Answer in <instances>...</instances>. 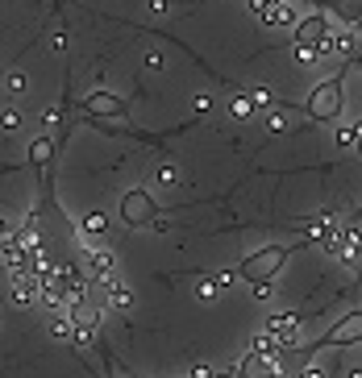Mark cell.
Listing matches in <instances>:
<instances>
[{
    "mask_svg": "<svg viewBox=\"0 0 362 378\" xmlns=\"http://www.w3.org/2000/svg\"><path fill=\"white\" fill-rule=\"evenodd\" d=\"M291 250H296V245H266V250H254V254H250V258L241 262V266H233V270H221V275H217V283H221V287H229L233 279H246L250 287L271 283V279L279 275V266L288 262Z\"/></svg>",
    "mask_w": 362,
    "mask_h": 378,
    "instance_id": "1",
    "label": "cell"
},
{
    "mask_svg": "<svg viewBox=\"0 0 362 378\" xmlns=\"http://www.w3.org/2000/svg\"><path fill=\"white\" fill-rule=\"evenodd\" d=\"M341 83H346L341 75L321 79V83L313 88V96H308V104H304V113H308L313 121H338L341 117V100H346V96H341Z\"/></svg>",
    "mask_w": 362,
    "mask_h": 378,
    "instance_id": "2",
    "label": "cell"
},
{
    "mask_svg": "<svg viewBox=\"0 0 362 378\" xmlns=\"http://www.w3.org/2000/svg\"><path fill=\"white\" fill-rule=\"evenodd\" d=\"M121 216L129 229H167L163 216H159V204L150 200V191H129L121 200Z\"/></svg>",
    "mask_w": 362,
    "mask_h": 378,
    "instance_id": "3",
    "label": "cell"
},
{
    "mask_svg": "<svg viewBox=\"0 0 362 378\" xmlns=\"http://www.w3.org/2000/svg\"><path fill=\"white\" fill-rule=\"evenodd\" d=\"M263 332L279 341V349H283V354L296 349V345H300V312H279V316H271Z\"/></svg>",
    "mask_w": 362,
    "mask_h": 378,
    "instance_id": "4",
    "label": "cell"
},
{
    "mask_svg": "<svg viewBox=\"0 0 362 378\" xmlns=\"http://www.w3.org/2000/svg\"><path fill=\"white\" fill-rule=\"evenodd\" d=\"M113 275H117L113 254H109V250H100V245H88V250H84V279L96 287V283H104V279H113Z\"/></svg>",
    "mask_w": 362,
    "mask_h": 378,
    "instance_id": "5",
    "label": "cell"
},
{
    "mask_svg": "<svg viewBox=\"0 0 362 378\" xmlns=\"http://www.w3.org/2000/svg\"><path fill=\"white\" fill-rule=\"evenodd\" d=\"M96 291H100V304H104V307H113V312H121V316H125V312H134V291L121 283L117 275H113V279H104V283H96Z\"/></svg>",
    "mask_w": 362,
    "mask_h": 378,
    "instance_id": "6",
    "label": "cell"
},
{
    "mask_svg": "<svg viewBox=\"0 0 362 378\" xmlns=\"http://www.w3.org/2000/svg\"><path fill=\"white\" fill-rule=\"evenodd\" d=\"M296 29V42H321L333 25H329V17H321V13H313V17H304V21L291 25Z\"/></svg>",
    "mask_w": 362,
    "mask_h": 378,
    "instance_id": "7",
    "label": "cell"
},
{
    "mask_svg": "<svg viewBox=\"0 0 362 378\" xmlns=\"http://www.w3.org/2000/svg\"><path fill=\"white\" fill-rule=\"evenodd\" d=\"M88 113H100V117H125V100H117L113 92H92L88 96Z\"/></svg>",
    "mask_w": 362,
    "mask_h": 378,
    "instance_id": "8",
    "label": "cell"
},
{
    "mask_svg": "<svg viewBox=\"0 0 362 378\" xmlns=\"http://www.w3.org/2000/svg\"><path fill=\"white\" fill-rule=\"evenodd\" d=\"M104 233H109V220H104V213H88L84 220H79V237H84V245H100V241H104Z\"/></svg>",
    "mask_w": 362,
    "mask_h": 378,
    "instance_id": "9",
    "label": "cell"
},
{
    "mask_svg": "<svg viewBox=\"0 0 362 378\" xmlns=\"http://www.w3.org/2000/svg\"><path fill=\"white\" fill-rule=\"evenodd\" d=\"M46 332L54 337V341L71 345V337H75V320H71V312H50V316H46Z\"/></svg>",
    "mask_w": 362,
    "mask_h": 378,
    "instance_id": "10",
    "label": "cell"
},
{
    "mask_svg": "<svg viewBox=\"0 0 362 378\" xmlns=\"http://www.w3.org/2000/svg\"><path fill=\"white\" fill-rule=\"evenodd\" d=\"M13 304L17 307L38 304V283H34V275H13Z\"/></svg>",
    "mask_w": 362,
    "mask_h": 378,
    "instance_id": "11",
    "label": "cell"
},
{
    "mask_svg": "<svg viewBox=\"0 0 362 378\" xmlns=\"http://www.w3.org/2000/svg\"><path fill=\"white\" fill-rule=\"evenodd\" d=\"M266 25H296L300 17H296V9H291L288 0H271V9L263 13Z\"/></svg>",
    "mask_w": 362,
    "mask_h": 378,
    "instance_id": "12",
    "label": "cell"
},
{
    "mask_svg": "<svg viewBox=\"0 0 362 378\" xmlns=\"http://www.w3.org/2000/svg\"><path fill=\"white\" fill-rule=\"evenodd\" d=\"M354 46H358L354 29H329V54H354Z\"/></svg>",
    "mask_w": 362,
    "mask_h": 378,
    "instance_id": "13",
    "label": "cell"
},
{
    "mask_svg": "<svg viewBox=\"0 0 362 378\" xmlns=\"http://www.w3.org/2000/svg\"><path fill=\"white\" fill-rule=\"evenodd\" d=\"M154 183H159V188H175V183H179V166L171 163V158H163V163L154 166Z\"/></svg>",
    "mask_w": 362,
    "mask_h": 378,
    "instance_id": "14",
    "label": "cell"
},
{
    "mask_svg": "<svg viewBox=\"0 0 362 378\" xmlns=\"http://www.w3.org/2000/svg\"><path fill=\"white\" fill-rule=\"evenodd\" d=\"M333 374H338V362H333V366H321V362H304V366H300V370H296L291 378H333Z\"/></svg>",
    "mask_w": 362,
    "mask_h": 378,
    "instance_id": "15",
    "label": "cell"
},
{
    "mask_svg": "<svg viewBox=\"0 0 362 378\" xmlns=\"http://www.w3.org/2000/svg\"><path fill=\"white\" fill-rule=\"evenodd\" d=\"M246 100H250V108H271V104H275V92H271L266 83H254V88L246 92Z\"/></svg>",
    "mask_w": 362,
    "mask_h": 378,
    "instance_id": "16",
    "label": "cell"
},
{
    "mask_svg": "<svg viewBox=\"0 0 362 378\" xmlns=\"http://www.w3.org/2000/svg\"><path fill=\"white\" fill-rule=\"evenodd\" d=\"M296 63H304V67H313V63H321V46L316 42H296Z\"/></svg>",
    "mask_w": 362,
    "mask_h": 378,
    "instance_id": "17",
    "label": "cell"
},
{
    "mask_svg": "<svg viewBox=\"0 0 362 378\" xmlns=\"http://www.w3.org/2000/svg\"><path fill=\"white\" fill-rule=\"evenodd\" d=\"M50 154H54V142H50V138H34V142H29V158H34V163H50Z\"/></svg>",
    "mask_w": 362,
    "mask_h": 378,
    "instance_id": "18",
    "label": "cell"
},
{
    "mask_svg": "<svg viewBox=\"0 0 362 378\" xmlns=\"http://www.w3.org/2000/svg\"><path fill=\"white\" fill-rule=\"evenodd\" d=\"M25 88H29V75H25V71H9V75H4V92H9V96H21Z\"/></svg>",
    "mask_w": 362,
    "mask_h": 378,
    "instance_id": "19",
    "label": "cell"
},
{
    "mask_svg": "<svg viewBox=\"0 0 362 378\" xmlns=\"http://www.w3.org/2000/svg\"><path fill=\"white\" fill-rule=\"evenodd\" d=\"M217 295H221V283H217V279H204V275L196 279V300H217Z\"/></svg>",
    "mask_w": 362,
    "mask_h": 378,
    "instance_id": "20",
    "label": "cell"
},
{
    "mask_svg": "<svg viewBox=\"0 0 362 378\" xmlns=\"http://www.w3.org/2000/svg\"><path fill=\"white\" fill-rule=\"evenodd\" d=\"M250 113H254V108H250V100H246V92H233L229 96V117H250Z\"/></svg>",
    "mask_w": 362,
    "mask_h": 378,
    "instance_id": "21",
    "label": "cell"
},
{
    "mask_svg": "<svg viewBox=\"0 0 362 378\" xmlns=\"http://www.w3.org/2000/svg\"><path fill=\"white\" fill-rule=\"evenodd\" d=\"M338 145H341V150H354V145H358V125H354V121L338 129Z\"/></svg>",
    "mask_w": 362,
    "mask_h": 378,
    "instance_id": "22",
    "label": "cell"
},
{
    "mask_svg": "<svg viewBox=\"0 0 362 378\" xmlns=\"http://www.w3.org/2000/svg\"><path fill=\"white\" fill-rule=\"evenodd\" d=\"M266 129H271V133H288L291 117H288V113H271V117H266Z\"/></svg>",
    "mask_w": 362,
    "mask_h": 378,
    "instance_id": "23",
    "label": "cell"
},
{
    "mask_svg": "<svg viewBox=\"0 0 362 378\" xmlns=\"http://www.w3.org/2000/svg\"><path fill=\"white\" fill-rule=\"evenodd\" d=\"M0 129H4V133H17V129H21V113H4V117H0Z\"/></svg>",
    "mask_w": 362,
    "mask_h": 378,
    "instance_id": "24",
    "label": "cell"
},
{
    "mask_svg": "<svg viewBox=\"0 0 362 378\" xmlns=\"http://www.w3.org/2000/svg\"><path fill=\"white\" fill-rule=\"evenodd\" d=\"M192 108L200 113V117H204V113L213 108V96H208V92H196V96H192Z\"/></svg>",
    "mask_w": 362,
    "mask_h": 378,
    "instance_id": "25",
    "label": "cell"
},
{
    "mask_svg": "<svg viewBox=\"0 0 362 378\" xmlns=\"http://www.w3.org/2000/svg\"><path fill=\"white\" fill-rule=\"evenodd\" d=\"M163 67H167V58H163L159 50H150V54H146V71H163Z\"/></svg>",
    "mask_w": 362,
    "mask_h": 378,
    "instance_id": "26",
    "label": "cell"
},
{
    "mask_svg": "<svg viewBox=\"0 0 362 378\" xmlns=\"http://www.w3.org/2000/svg\"><path fill=\"white\" fill-rule=\"evenodd\" d=\"M208 378H241V374H238V366H221V370H213Z\"/></svg>",
    "mask_w": 362,
    "mask_h": 378,
    "instance_id": "27",
    "label": "cell"
},
{
    "mask_svg": "<svg viewBox=\"0 0 362 378\" xmlns=\"http://www.w3.org/2000/svg\"><path fill=\"white\" fill-rule=\"evenodd\" d=\"M271 295H275V287H271V283H258V287H254V300H271Z\"/></svg>",
    "mask_w": 362,
    "mask_h": 378,
    "instance_id": "28",
    "label": "cell"
},
{
    "mask_svg": "<svg viewBox=\"0 0 362 378\" xmlns=\"http://www.w3.org/2000/svg\"><path fill=\"white\" fill-rule=\"evenodd\" d=\"M246 4H250V13H258V17L271 9V0H246Z\"/></svg>",
    "mask_w": 362,
    "mask_h": 378,
    "instance_id": "29",
    "label": "cell"
},
{
    "mask_svg": "<svg viewBox=\"0 0 362 378\" xmlns=\"http://www.w3.org/2000/svg\"><path fill=\"white\" fill-rule=\"evenodd\" d=\"M208 374H213V370H208L204 362H200V366H192V370H188V378H208Z\"/></svg>",
    "mask_w": 362,
    "mask_h": 378,
    "instance_id": "30",
    "label": "cell"
},
{
    "mask_svg": "<svg viewBox=\"0 0 362 378\" xmlns=\"http://www.w3.org/2000/svg\"><path fill=\"white\" fill-rule=\"evenodd\" d=\"M9 233H13V225H9V220L0 216V237H9Z\"/></svg>",
    "mask_w": 362,
    "mask_h": 378,
    "instance_id": "31",
    "label": "cell"
}]
</instances>
